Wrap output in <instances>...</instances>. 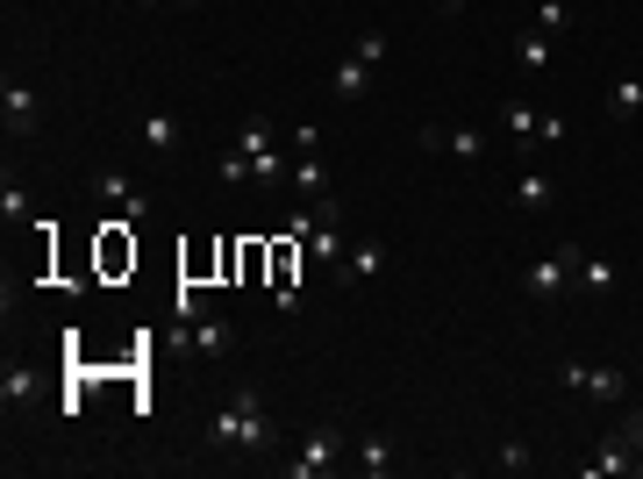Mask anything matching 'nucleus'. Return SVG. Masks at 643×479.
Instances as JSON below:
<instances>
[{
  "instance_id": "f257e3e1",
  "label": "nucleus",
  "mask_w": 643,
  "mask_h": 479,
  "mask_svg": "<svg viewBox=\"0 0 643 479\" xmlns=\"http://www.w3.org/2000/svg\"><path fill=\"white\" fill-rule=\"evenodd\" d=\"M272 437H279V429H272V408L251 387H237V394L215 408V423H207V451H222V458H265Z\"/></svg>"
},
{
  "instance_id": "f03ea898",
  "label": "nucleus",
  "mask_w": 643,
  "mask_h": 479,
  "mask_svg": "<svg viewBox=\"0 0 643 479\" xmlns=\"http://www.w3.org/2000/svg\"><path fill=\"white\" fill-rule=\"evenodd\" d=\"M343 451H351V429H343V423H315V429L301 437V451L287 458V479H322V472H337Z\"/></svg>"
},
{
  "instance_id": "7ed1b4c3",
  "label": "nucleus",
  "mask_w": 643,
  "mask_h": 479,
  "mask_svg": "<svg viewBox=\"0 0 643 479\" xmlns=\"http://www.w3.org/2000/svg\"><path fill=\"white\" fill-rule=\"evenodd\" d=\"M415 143H423V151H451V157H465V165L487 157V129H479V122H423Z\"/></svg>"
},
{
  "instance_id": "20e7f679",
  "label": "nucleus",
  "mask_w": 643,
  "mask_h": 479,
  "mask_svg": "<svg viewBox=\"0 0 643 479\" xmlns=\"http://www.w3.org/2000/svg\"><path fill=\"white\" fill-rule=\"evenodd\" d=\"M579 257H587V251H579V243H565V251H551V257H537V265H529V273H522L529 301H558V293H565V287H572V279H579Z\"/></svg>"
},
{
  "instance_id": "39448f33",
  "label": "nucleus",
  "mask_w": 643,
  "mask_h": 479,
  "mask_svg": "<svg viewBox=\"0 0 643 479\" xmlns=\"http://www.w3.org/2000/svg\"><path fill=\"white\" fill-rule=\"evenodd\" d=\"M93 193H101V207L115 215L122 229H129V223H151V193H143V187H129L122 172H93Z\"/></svg>"
},
{
  "instance_id": "423d86ee",
  "label": "nucleus",
  "mask_w": 643,
  "mask_h": 479,
  "mask_svg": "<svg viewBox=\"0 0 643 479\" xmlns=\"http://www.w3.org/2000/svg\"><path fill=\"white\" fill-rule=\"evenodd\" d=\"M379 273H387V243H379V237H351V243H343V265H337L343 287H373Z\"/></svg>"
},
{
  "instance_id": "0eeeda50",
  "label": "nucleus",
  "mask_w": 643,
  "mask_h": 479,
  "mask_svg": "<svg viewBox=\"0 0 643 479\" xmlns=\"http://www.w3.org/2000/svg\"><path fill=\"white\" fill-rule=\"evenodd\" d=\"M565 387L593 401H629V373L622 365H565Z\"/></svg>"
},
{
  "instance_id": "6e6552de",
  "label": "nucleus",
  "mask_w": 643,
  "mask_h": 479,
  "mask_svg": "<svg viewBox=\"0 0 643 479\" xmlns=\"http://www.w3.org/2000/svg\"><path fill=\"white\" fill-rule=\"evenodd\" d=\"M0 122H8V137H36V86L29 79H8V93H0Z\"/></svg>"
},
{
  "instance_id": "1a4fd4ad",
  "label": "nucleus",
  "mask_w": 643,
  "mask_h": 479,
  "mask_svg": "<svg viewBox=\"0 0 643 479\" xmlns=\"http://www.w3.org/2000/svg\"><path fill=\"white\" fill-rule=\"evenodd\" d=\"M229 343H237V329H229V315H193V351L201 358H229Z\"/></svg>"
},
{
  "instance_id": "9d476101",
  "label": "nucleus",
  "mask_w": 643,
  "mask_h": 479,
  "mask_svg": "<svg viewBox=\"0 0 643 479\" xmlns=\"http://www.w3.org/2000/svg\"><path fill=\"white\" fill-rule=\"evenodd\" d=\"M537 122H543V108H529V101H501V137H508L515 151H529V143H537Z\"/></svg>"
},
{
  "instance_id": "9b49d317",
  "label": "nucleus",
  "mask_w": 643,
  "mask_h": 479,
  "mask_svg": "<svg viewBox=\"0 0 643 479\" xmlns=\"http://www.w3.org/2000/svg\"><path fill=\"white\" fill-rule=\"evenodd\" d=\"M136 137H143V151H151V157H172V151H179V122H172V115H136Z\"/></svg>"
},
{
  "instance_id": "f8f14e48",
  "label": "nucleus",
  "mask_w": 643,
  "mask_h": 479,
  "mask_svg": "<svg viewBox=\"0 0 643 479\" xmlns=\"http://www.w3.org/2000/svg\"><path fill=\"white\" fill-rule=\"evenodd\" d=\"M351 458H357V472L387 479V472H393V437H379V429H373V437H357V451H351Z\"/></svg>"
},
{
  "instance_id": "ddd939ff",
  "label": "nucleus",
  "mask_w": 643,
  "mask_h": 479,
  "mask_svg": "<svg viewBox=\"0 0 643 479\" xmlns=\"http://www.w3.org/2000/svg\"><path fill=\"white\" fill-rule=\"evenodd\" d=\"M329 93H337V101H357V93H373V65H365V58H343L337 79H329Z\"/></svg>"
},
{
  "instance_id": "4468645a",
  "label": "nucleus",
  "mask_w": 643,
  "mask_h": 479,
  "mask_svg": "<svg viewBox=\"0 0 643 479\" xmlns=\"http://www.w3.org/2000/svg\"><path fill=\"white\" fill-rule=\"evenodd\" d=\"M515 201H522L529 215H543V207H558V187H551V172H522V179H515Z\"/></svg>"
},
{
  "instance_id": "2eb2a0df",
  "label": "nucleus",
  "mask_w": 643,
  "mask_h": 479,
  "mask_svg": "<svg viewBox=\"0 0 643 479\" xmlns=\"http://www.w3.org/2000/svg\"><path fill=\"white\" fill-rule=\"evenodd\" d=\"M293 187H301V201H322V193H329V165H322L315 151H301L293 157Z\"/></svg>"
},
{
  "instance_id": "dca6fc26",
  "label": "nucleus",
  "mask_w": 643,
  "mask_h": 479,
  "mask_svg": "<svg viewBox=\"0 0 643 479\" xmlns=\"http://www.w3.org/2000/svg\"><path fill=\"white\" fill-rule=\"evenodd\" d=\"M587 472L593 479H608V472H636V451H629V437H615V444H601L587 458Z\"/></svg>"
},
{
  "instance_id": "f3484780",
  "label": "nucleus",
  "mask_w": 643,
  "mask_h": 479,
  "mask_svg": "<svg viewBox=\"0 0 643 479\" xmlns=\"http://www.w3.org/2000/svg\"><path fill=\"white\" fill-rule=\"evenodd\" d=\"M515 65H522V72H551V65H558V58H551V36L522 29V36H515Z\"/></svg>"
},
{
  "instance_id": "a211bd4d",
  "label": "nucleus",
  "mask_w": 643,
  "mask_h": 479,
  "mask_svg": "<svg viewBox=\"0 0 643 479\" xmlns=\"http://www.w3.org/2000/svg\"><path fill=\"white\" fill-rule=\"evenodd\" d=\"M608 115L615 122H636L643 115V79H615L608 86Z\"/></svg>"
},
{
  "instance_id": "6ab92c4d",
  "label": "nucleus",
  "mask_w": 643,
  "mask_h": 479,
  "mask_svg": "<svg viewBox=\"0 0 643 479\" xmlns=\"http://www.w3.org/2000/svg\"><path fill=\"white\" fill-rule=\"evenodd\" d=\"M572 287H587V293H615V265L608 257H579V279Z\"/></svg>"
},
{
  "instance_id": "aec40b11",
  "label": "nucleus",
  "mask_w": 643,
  "mask_h": 479,
  "mask_svg": "<svg viewBox=\"0 0 643 479\" xmlns=\"http://www.w3.org/2000/svg\"><path fill=\"white\" fill-rule=\"evenodd\" d=\"M0 394H8V408H22V401L36 394V373L29 365H8V373H0Z\"/></svg>"
},
{
  "instance_id": "412c9836",
  "label": "nucleus",
  "mask_w": 643,
  "mask_h": 479,
  "mask_svg": "<svg viewBox=\"0 0 643 479\" xmlns=\"http://www.w3.org/2000/svg\"><path fill=\"white\" fill-rule=\"evenodd\" d=\"M565 22H572V8H565V0H537V15H529V29H537V36H558Z\"/></svg>"
},
{
  "instance_id": "4be33fe9",
  "label": "nucleus",
  "mask_w": 643,
  "mask_h": 479,
  "mask_svg": "<svg viewBox=\"0 0 643 479\" xmlns=\"http://www.w3.org/2000/svg\"><path fill=\"white\" fill-rule=\"evenodd\" d=\"M387 43H393L387 29H365V36H357V51H351V58H365V65L379 72V58H387Z\"/></svg>"
},
{
  "instance_id": "5701e85b",
  "label": "nucleus",
  "mask_w": 643,
  "mask_h": 479,
  "mask_svg": "<svg viewBox=\"0 0 643 479\" xmlns=\"http://www.w3.org/2000/svg\"><path fill=\"white\" fill-rule=\"evenodd\" d=\"M493 465H501V472H529V444H522V437H508V444L493 451Z\"/></svg>"
},
{
  "instance_id": "b1692460",
  "label": "nucleus",
  "mask_w": 643,
  "mask_h": 479,
  "mask_svg": "<svg viewBox=\"0 0 643 479\" xmlns=\"http://www.w3.org/2000/svg\"><path fill=\"white\" fill-rule=\"evenodd\" d=\"M272 143H279V137H272L265 122H251V129H243V137H237V151H243V157H251V151H272Z\"/></svg>"
},
{
  "instance_id": "393cba45",
  "label": "nucleus",
  "mask_w": 643,
  "mask_h": 479,
  "mask_svg": "<svg viewBox=\"0 0 643 479\" xmlns=\"http://www.w3.org/2000/svg\"><path fill=\"white\" fill-rule=\"evenodd\" d=\"M0 215H8V223H15V215H29V193H22L15 179H8V187H0Z\"/></svg>"
},
{
  "instance_id": "a878e982",
  "label": "nucleus",
  "mask_w": 643,
  "mask_h": 479,
  "mask_svg": "<svg viewBox=\"0 0 643 479\" xmlns=\"http://www.w3.org/2000/svg\"><path fill=\"white\" fill-rule=\"evenodd\" d=\"M287 143H293V157H301V151H322V129H315V122H301Z\"/></svg>"
},
{
  "instance_id": "bb28decb",
  "label": "nucleus",
  "mask_w": 643,
  "mask_h": 479,
  "mask_svg": "<svg viewBox=\"0 0 643 479\" xmlns=\"http://www.w3.org/2000/svg\"><path fill=\"white\" fill-rule=\"evenodd\" d=\"M193 315H207V301L193 287H179V323H193Z\"/></svg>"
},
{
  "instance_id": "cd10ccee",
  "label": "nucleus",
  "mask_w": 643,
  "mask_h": 479,
  "mask_svg": "<svg viewBox=\"0 0 643 479\" xmlns=\"http://www.w3.org/2000/svg\"><path fill=\"white\" fill-rule=\"evenodd\" d=\"M622 437H629V451H643V415H629V423H622Z\"/></svg>"
},
{
  "instance_id": "c85d7f7f",
  "label": "nucleus",
  "mask_w": 643,
  "mask_h": 479,
  "mask_svg": "<svg viewBox=\"0 0 643 479\" xmlns=\"http://www.w3.org/2000/svg\"><path fill=\"white\" fill-rule=\"evenodd\" d=\"M437 15H443V22H457V15H465V0H437Z\"/></svg>"
},
{
  "instance_id": "c756f323",
  "label": "nucleus",
  "mask_w": 643,
  "mask_h": 479,
  "mask_svg": "<svg viewBox=\"0 0 643 479\" xmlns=\"http://www.w3.org/2000/svg\"><path fill=\"white\" fill-rule=\"evenodd\" d=\"M143 8H165V0H143Z\"/></svg>"
},
{
  "instance_id": "7c9ffc66",
  "label": "nucleus",
  "mask_w": 643,
  "mask_h": 479,
  "mask_svg": "<svg viewBox=\"0 0 643 479\" xmlns=\"http://www.w3.org/2000/svg\"><path fill=\"white\" fill-rule=\"evenodd\" d=\"M187 8H201V0H187Z\"/></svg>"
}]
</instances>
